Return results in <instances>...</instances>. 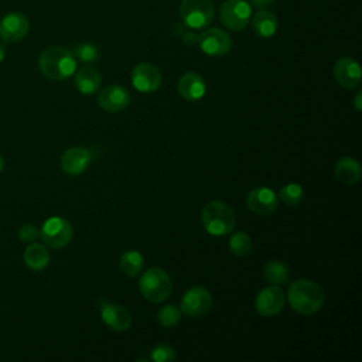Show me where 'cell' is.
I'll return each instance as SVG.
<instances>
[{"mask_svg":"<svg viewBox=\"0 0 362 362\" xmlns=\"http://www.w3.org/2000/svg\"><path fill=\"white\" fill-rule=\"evenodd\" d=\"M290 307L303 315L318 313L325 301L324 291L318 283L310 279H298L290 283L287 288Z\"/></svg>","mask_w":362,"mask_h":362,"instance_id":"obj_1","label":"cell"},{"mask_svg":"<svg viewBox=\"0 0 362 362\" xmlns=\"http://www.w3.org/2000/svg\"><path fill=\"white\" fill-rule=\"evenodd\" d=\"M40 72L51 81H65L76 71V59L71 49L61 45H49L38 55Z\"/></svg>","mask_w":362,"mask_h":362,"instance_id":"obj_2","label":"cell"},{"mask_svg":"<svg viewBox=\"0 0 362 362\" xmlns=\"http://www.w3.org/2000/svg\"><path fill=\"white\" fill-rule=\"evenodd\" d=\"M201 222L208 233L214 236H225L235 229L236 216L229 204L215 199L202 208Z\"/></svg>","mask_w":362,"mask_h":362,"instance_id":"obj_3","label":"cell"},{"mask_svg":"<svg viewBox=\"0 0 362 362\" xmlns=\"http://www.w3.org/2000/svg\"><path fill=\"white\" fill-rule=\"evenodd\" d=\"M139 290L147 301L158 304L170 297L173 281L164 269L150 267L140 276Z\"/></svg>","mask_w":362,"mask_h":362,"instance_id":"obj_4","label":"cell"},{"mask_svg":"<svg viewBox=\"0 0 362 362\" xmlns=\"http://www.w3.org/2000/svg\"><path fill=\"white\" fill-rule=\"evenodd\" d=\"M178 13L187 28L201 30L214 20L215 6L212 0H181Z\"/></svg>","mask_w":362,"mask_h":362,"instance_id":"obj_5","label":"cell"},{"mask_svg":"<svg viewBox=\"0 0 362 362\" xmlns=\"http://www.w3.org/2000/svg\"><path fill=\"white\" fill-rule=\"evenodd\" d=\"M72 233V225L68 219L61 216H51L41 226L40 239L47 247L62 249L71 242Z\"/></svg>","mask_w":362,"mask_h":362,"instance_id":"obj_6","label":"cell"},{"mask_svg":"<svg viewBox=\"0 0 362 362\" xmlns=\"http://www.w3.org/2000/svg\"><path fill=\"white\" fill-rule=\"evenodd\" d=\"M222 24L232 31H242L250 21L252 7L245 0H225L219 8Z\"/></svg>","mask_w":362,"mask_h":362,"instance_id":"obj_7","label":"cell"},{"mask_svg":"<svg viewBox=\"0 0 362 362\" xmlns=\"http://www.w3.org/2000/svg\"><path fill=\"white\" fill-rule=\"evenodd\" d=\"M212 305V296L208 288L195 286L188 288L180 301V310L189 318H198L205 315Z\"/></svg>","mask_w":362,"mask_h":362,"instance_id":"obj_8","label":"cell"},{"mask_svg":"<svg viewBox=\"0 0 362 362\" xmlns=\"http://www.w3.org/2000/svg\"><path fill=\"white\" fill-rule=\"evenodd\" d=\"M202 52L211 57H222L232 48L230 35L218 27L206 28L198 34V42Z\"/></svg>","mask_w":362,"mask_h":362,"instance_id":"obj_9","label":"cell"},{"mask_svg":"<svg viewBox=\"0 0 362 362\" xmlns=\"http://www.w3.org/2000/svg\"><path fill=\"white\" fill-rule=\"evenodd\" d=\"M286 294L280 286H267L262 288L255 298V310L262 317H274L284 308Z\"/></svg>","mask_w":362,"mask_h":362,"instance_id":"obj_10","label":"cell"},{"mask_svg":"<svg viewBox=\"0 0 362 362\" xmlns=\"http://www.w3.org/2000/svg\"><path fill=\"white\" fill-rule=\"evenodd\" d=\"M163 76L160 69L150 62H140L132 71V85L141 93H153L160 89Z\"/></svg>","mask_w":362,"mask_h":362,"instance_id":"obj_11","label":"cell"},{"mask_svg":"<svg viewBox=\"0 0 362 362\" xmlns=\"http://www.w3.org/2000/svg\"><path fill=\"white\" fill-rule=\"evenodd\" d=\"M279 197L269 187H257L246 195V206L257 216H267L277 209Z\"/></svg>","mask_w":362,"mask_h":362,"instance_id":"obj_12","label":"cell"},{"mask_svg":"<svg viewBox=\"0 0 362 362\" xmlns=\"http://www.w3.org/2000/svg\"><path fill=\"white\" fill-rule=\"evenodd\" d=\"M130 92L122 85H107L98 93V105L105 112L117 113L130 105Z\"/></svg>","mask_w":362,"mask_h":362,"instance_id":"obj_13","label":"cell"},{"mask_svg":"<svg viewBox=\"0 0 362 362\" xmlns=\"http://www.w3.org/2000/svg\"><path fill=\"white\" fill-rule=\"evenodd\" d=\"M30 30V23L23 13H8L0 20V38L4 42L23 40Z\"/></svg>","mask_w":362,"mask_h":362,"instance_id":"obj_14","label":"cell"},{"mask_svg":"<svg viewBox=\"0 0 362 362\" xmlns=\"http://www.w3.org/2000/svg\"><path fill=\"white\" fill-rule=\"evenodd\" d=\"M92 163V153L85 147H71L61 156V170L68 175H79L88 170Z\"/></svg>","mask_w":362,"mask_h":362,"instance_id":"obj_15","label":"cell"},{"mask_svg":"<svg viewBox=\"0 0 362 362\" xmlns=\"http://www.w3.org/2000/svg\"><path fill=\"white\" fill-rule=\"evenodd\" d=\"M332 72L337 83L345 89H354L361 83V66L358 61L351 57L339 58Z\"/></svg>","mask_w":362,"mask_h":362,"instance_id":"obj_16","label":"cell"},{"mask_svg":"<svg viewBox=\"0 0 362 362\" xmlns=\"http://www.w3.org/2000/svg\"><path fill=\"white\" fill-rule=\"evenodd\" d=\"M100 318L107 328L116 332L127 331L132 325V314L129 313V310L107 301H102Z\"/></svg>","mask_w":362,"mask_h":362,"instance_id":"obj_17","label":"cell"},{"mask_svg":"<svg viewBox=\"0 0 362 362\" xmlns=\"http://www.w3.org/2000/svg\"><path fill=\"white\" fill-rule=\"evenodd\" d=\"M180 96L188 102L199 100L206 92V83L204 78L197 72H185L177 83Z\"/></svg>","mask_w":362,"mask_h":362,"instance_id":"obj_18","label":"cell"},{"mask_svg":"<svg viewBox=\"0 0 362 362\" xmlns=\"http://www.w3.org/2000/svg\"><path fill=\"white\" fill-rule=\"evenodd\" d=\"M334 171H335V177L342 184H346V185L356 184L361 180V174H362L359 161L349 156H344L338 158L335 163Z\"/></svg>","mask_w":362,"mask_h":362,"instance_id":"obj_19","label":"cell"},{"mask_svg":"<svg viewBox=\"0 0 362 362\" xmlns=\"http://www.w3.org/2000/svg\"><path fill=\"white\" fill-rule=\"evenodd\" d=\"M75 86L83 95H92L102 85V75L96 68L82 66L75 71Z\"/></svg>","mask_w":362,"mask_h":362,"instance_id":"obj_20","label":"cell"},{"mask_svg":"<svg viewBox=\"0 0 362 362\" xmlns=\"http://www.w3.org/2000/svg\"><path fill=\"white\" fill-rule=\"evenodd\" d=\"M250 18H252V28L256 35H259L262 38H269L276 34L279 21H277V17L274 13L262 8Z\"/></svg>","mask_w":362,"mask_h":362,"instance_id":"obj_21","label":"cell"},{"mask_svg":"<svg viewBox=\"0 0 362 362\" xmlns=\"http://www.w3.org/2000/svg\"><path fill=\"white\" fill-rule=\"evenodd\" d=\"M23 259H24V264L30 270L40 272V270L45 269L48 266V263H49V250L47 249L45 245L33 242L24 250Z\"/></svg>","mask_w":362,"mask_h":362,"instance_id":"obj_22","label":"cell"},{"mask_svg":"<svg viewBox=\"0 0 362 362\" xmlns=\"http://www.w3.org/2000/svg\"><path fill=\"white\" fill-rule=\"evenodd\" d=\"M263 276L270 284L281 286V284L288 283L290 270H288L287 264L280 260H269L263 266Z\"/></svg>","mask_w":362,"mask_h":362,"instance_id":"obj_23","label":"cell"},{"mask_svg":"<svg viewBox=\"0 0 362 362\" xmlns=\"http://www.w3.org/2000/svg\"><path fill=\"white\" fill-rule=\"evenodd\" d=\"M119 266L124 274H127L130 277H136L143 272L144 260H143V256L140 252L126 250L124 253H122V256L119 259Z\"/></svg>","mask_w":362,"mask_h":362,"instance_id":"obj_24","label":"cell"},{"mask_svg":"<svg viewBox=\"0 0 362 362\" xmlns=\"http://www.w3.org/2000/svg\"><path fill=\"white\" fill-rule=\"evenodd\" d=\"M229 249L235 256H246L252 252V239L247 233L245 232H235L230 238H229Z\"/></svg>","mask_w":362,"mask_h":362,"instance_id":"obj_25","label":"cell"},{"mask_svg":"<svg viewBox=\"0 0 362 362\" xmlns=\"http://www.w3.org/2000/svg\"><path fill=\"white\" fill-rule=\"evenodd\" d=\"M181 315L182 313L180 307L175 304H167L157 311V322L164 328H171L181 321Z\"/></svg>","mask_w":362,"mask_h":362,"instance_id":"obj_26","label":"cell"},{"mask_svg":"<svg viewBox=\"0 0 362 362\" xmlns=\"http://www.w3.org/2000/svg\"><path fill=\"white\" fill-rule=\"evenodd\" d=\"M76 61H81L83 64H93L99 59V48L95 44L90 42H81L74 45L71 49Z\"/></svg>","mask_w":362,"mask_h":362,"instance_id":"obj_27","label":"cell"},{"mask_svg":"<svg viewBox=\"0 0 362 362\" xmlns=\"http://www.w3.org/2000/svg\"><path fill=\"white\" fill-rule=\"evenodd\" d=\"M279 199H281L286 205H290V206H294V205H298L301 201H303V197H304V189L300 184H296V182H290V184H286L280 188L279 194H277Z\"/></svg>","mask_w":362,"mask_h":362,"instance_id":"obj_28","label":"cell"},{"mask_svg":"<svg viewBox=\"0 0 362 362\" xmlns=\"http://www.w3.org/2000/svg\"><path fill=\"white\" fill-rule=\"evenodd\" d=\"M148 358L154 362H171L175 361L177 352L168 344H158L150 349Z\"/></svg>","mask_w":362,"mask_h":362,"instance_id":"obj_29","label":"cell"},{"mask_svg":"<svg viewBox=\"0 0 362 362\" xmlns=\"http://www.w3.org/2000/svg\"><path fill=\"white\" fill-rule=\"evenodd\" d=\"M18 238L21 242L33 243L40 238V229L35 225L25 223L18 229Z\"/></svg>","mask_w":362,"mask_h":362,"instance_id":"obj_30","label":"cell"},{"mask_svg":"<svg viewBox=\"0 0 362 362\" xmlns=\"http://www.w3.org/2000/svg\"><path fill=\"white\" fill-rule=\"evenodd\" d=\"M181 40L185 45L191 47V45H195L198 42V34L194 33L192 30H187L182 35H181Z\"/></svg>","mask_w":362,"mask_h":362,"instance_id":"obj_31","label":"cell"},{"mask_svg":"<svg viewBox=\"0 0 362 362\" xmlns=\"http://www.w3.org/2000/svg\"><path fill=\"white\" fill-rule=\"evenodd\" d=\"M273 1H274V0H250V4H252L253 7L262 10V8H267L269 6H272Z\"/></svg>","mask_w":362,"mask_h":362,"instance_id":"obj_32","label":"cell"},{"mask_svg":"<svg viewBox=\"0 0 362 362\" xmlns=\"http://www.w3.org/2000/svg\"><path fill=\"white\" fill-rule=\"evenodd\" d=\"M354 106H355V109H356L358 112L362 110V92H361V90H358L356 95H355V98H354Z\"/></svg>","mask_w":362,"mask_h":362,"instance_id":"obj_33","label":"cell"},{"mask_svg":"<svg viewBox=\"0 0 362 362\" xmlns=\"http://www.w3.org/2000/svg\"><path fill=\"white\" fill-rule=\"evenodd\" d=\"M185 31H187V27H185L182 23H178V24H174V25H173V33H174L175 35H180V37H181Z\"/></svg>","mask_w":362,"mask_h":362,"instance_id":"obj_34","label":"cell"},{"mask_svg":"<svg viewBox=\"0 0 362 362\" xmlns=\"http://www.w3.org/2000/svg\"><path fill=\"white\" fill-rule=\"evenodd\" d=\"M4 58H6V47L3 42H0V62H3Z\"/></svg>","mask_w":362,"mask_h":362,"instance_id":"obj_35","label":"cell"},{"mask_svg":"<svg viewBox=\"0 0 362 362\" xmlns=\"http://www.w3.org/2000/svg\"><path fill=\"white\" fill-rule=\"evenodd\" d=\"M3 167H4V158H3V156L0 154V173L3 171Z\"/></svg>","mask_w":362,"mask_h":362,"instance_id":"obj_36","label":"cell"}]
</instances>
